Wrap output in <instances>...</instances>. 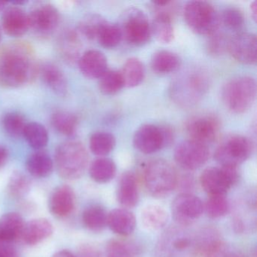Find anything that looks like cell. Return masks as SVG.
<instances>
[{"label":"cell","instance_id":"cell-1","mask_svg":"<svg viewBox=\"0 0 257 257\" xmlns=\"http://www.w3.org/2000/svg\"><path fill=\"white\" fill-rule=\"evenodd\" d=\"M39 67L28 42H10L0 47V86L15 88L31 83L39 76Z\"/></svg>","mask_w":257,"mask_h":257},{"label":"cell","instance_id":"cell-2","mask_svg":"<svg viewBox=\"0 0 257 257\" xmlns=\"http://www.w3.org/2000/svg\"><path fill=\"white\" fill-rule=\"evenodd\" d=\"M210 86L207 73L201 69H191L183 72L171 84L173 100L183 107H191L205 95Z\"/></svg>","mask_w":257,"mask_h":257},{"label":"cell","instance_id":"cell-3","mask_svg":"<svg viewBox=\"0 0 257 257\" xmlns=\"http://www.w3.org/2000/svg\"><path fill=\"white\" fill-rule=\"evenodd\" d=\"M55 157L58 174L66 180L80 178L88 167V152L79 141H68L60 144Z\"/></svg>","mask_w":257,"mask_h":257},{"label":"cell","instance_id":"cell-4","mask_svg":"<svg viewBox=\"0 0 257 257\" xmlns=\"http://www.w3.org/2000/svg\"><path fill=\"white\" fill-rule=\"evenodd\" d=\"M256 82L250 76H240L227 82L222 91V99L227 109L236 114L249 110L256 97Z\"/></svg>","mask_w":257,"mask_h":257},{"label":"cell","instance_id":"cell-5","mask_svg":"<svg viewBox=\"0 0 257 257\" xmlns=\"http://www.w3.org/2000/svg\"><path fill=\"white\" fill-rule=\"evenodd\" d=\"M185 21L195 34L203 36L213 35L221 25L220 14L210 3L191 1L183 10Z\"/></svg>","mask_w":257,"mask_h":257},{"label":"cell","instance_id":"cell-6","mask_svg":"<svg viewBox=\"0 0 257 257\" xmlns=\"http://www.w3.org/2000/svg\"><path fill=\"white\" fill-rule=\"evenodd\" d=\"M178 182L177 171L164 159H156L147 165L144 171V183L153 196L162 198L171 194Z\"/></svg>","mask_w":257,"mask_h":257},{"label":"cell","instance_id":"cell-7","mask_svg":"<svg viewBox=\"0 0 257 257\" xmlns=\"http://www.w3.org/2000/svg\"><path fill=\"white\" fill-rule=\"evenodd\" d=\"M253 150L252 141L242 135H229L222 140L214 153L220 166L238 167L249 159Z\"/></svg>","mask_w":257,"mask_h":257},{"label":"cell","instance_id":"cell-8","mask_svg":"<svg viewBox=\"0 0 257 257\" xmlns=\"http://www.w3.org/2000/svg\"><path fill=\"white\" fill-rule=\"evenodd\" d=\"M122 39L135 46L149 43L152 36L151 25L144 12L131 8L123 13L119 25Z\"/></svg>","mask_w":257,"mask_h":257},{"label":"cell","instance_id":"cell-9","mask_svg":"<svg viewBox=\"0 0 257 257\" xmlns=\"http://www.w3.org/2000/svg\"><path fill=\"white\" fill-rule=\"evenodd\" d=\"M159 246L160 257H195L198 252L197 237L181 228L167 231Z\"/></svg>","mask_w":257,"mask_h":257},{"label":"cell","instance_id":"cell-10","mask_svg":"<svg viewBox=\"0 0 257 257\" xmlns=\"http://www.w3.org/2000/svg\"><path fill=\"white\" fill-rule=\"evenodd\" d=\"M174 141V133L169 127L147 124L135 132L133 143L135 148L144 154H153L170 145Z\"/></svg>","mask_w":257,"mask_h":257},{"label":"cell","instance_id":"cell-11","mask_svg":"<svg viewBox=\"0 0 257 257\" xmlns=\"http://www.w3.org/2000/svg\"><path fill=\"white\" fill-rule=\"evenodd\" d=\"M238 179L237 167H210L201 174L200 183L209 195H225Z\"/></svg>","mask_w":257,"mask_h":257},{"label":"cell","instance_id":"cell-12","mask_svg":"<svg viewBox=\"0 0 257 257\" xmlns=\"http://www.w3.org/2000/svg\"><path fill=\"white\" fill-rule=\"evenodd\" d=\"M30 29L37 37L48 39L53 35L60 23V14L55 7L47 3H38L28 15Z\"/></svg>","mask_w":257,"mask_h":257},{"label":"cell","instance_id":"cell-13","mask_svg":"<svg viewBox=\"0 0 257 257\" xmlns=\"http://www.w3.org/2000/svg\"><path fill=\"white\" fill-rule=\"evenodd\" d=\"M209 157L208 147L192 140L180 143L174 151V159L177 165L186 171H195L201 168Z\"/></svg>","mask_w":257,"mask_h":257},{"label":"cell","instance_id":"cell-14","mask_svg":"<svg viewBox=\"0 0 257 257\" xmlns=\"http://www.w3.org/2000/svg\"><path fill=\"white\" fill-rule=\"evenodd\" d=\"M204 209L201 200L190 193L180 194L171 204L173 217L183 226L195 222L202 215Z\"/></svg>","mask_w":257,"mask_h":257},{"label":"cell","instance_id":"cell-15","mask_svg":"<svg viewBox=\"0 0 257 257\" xmlns=\"http://www.w3.org/2000/svg\"><path fill=\"white\" fill-rule=\"evenodd\" d=\"M219 130V119L212 115L192 117L186 124V132L190 140L207 146L217 138Z\"/></svg>","mask_w":257,"mask_h":257},{"label":"cell","instance_id":"cell-16","mask_svg":"<svg viewBox=\"0 0 257 257\" xmlns=\"http://www.w3.org/2000/svg\"><path fill=\"white\" fill-rule=\"evenodd\" d=\"M228 51L236 61L252 65L257 59V40L249 33H238L229 39Z\"/></svg>","mask_w":257,"mask_h":257},{"label":"cell","instance_id":"cell-17","mask_svg":"<svg viewBox=\"0 0 257 257\" xmlns=\"http://www.w3.org/2000/svg\"><path fill=\"white\" fill-rule=\"evenodd\" d=\"M82 43L79 33L73 29H65L58 36L57 50L64 62L75 64L80 58Z\"/></svg>","mask_w":257,"mask_h":257},{"label":"cell","instance_id":"cell-18","mask_svg":"<svg viewBox=\"0 0 257 257\" xmlns=\"http://www.w3.org/2000/svg\"><path fill=\"white\" fill-rule=\"evenodd\" d=\"M2 26L10 37H22L30 29L28 15L20 7H10L3 15Z\"/></svg>","mask_w":257,"mask_h":257},{"label":"cell","instance_id":"cell-19","mask_svg":"<svg viewBox=\"0 0 257 257\" xmlns=\"http://www.w3.org/2000/svg\"><path fill=\"white\" fill-rule=\"evenodd\" d=\"M78 62L82 74L88 79H100L108 70L107 59L100 51H87Z\"/></svg>","mask_w":257,"mask_h":257},{"label":"cell","instance_id":"cell-20","mask_svg":"<svg viewBox=\"0 0 257 257\" xmlns=\"http://www.w3.org/2000/svg\"><path fill=\"white\" fill-rule=\"evenodd\" d=\"M74 207V192L70 186L63 185L52 192L49 199V209L52 214L58 217H65L73 212Z\"/></svg>","mask_w":257,"mask_h":257},{"label":"cell","instance_id":"cell-21","mask_svg":"<svg viewBox=\"0 0 257 257\" xmlns=\"http://www.w3.org/2000/svg\"><path fill=\"white\" fill-rule=\"evenodd\" d=\"M39 75L44 83L61 97L67 95L68 83L62 70L52 62H45L39 67Z\"/></svg>","mask_w":257,"mask_h":257},{"label":"cell","instance_id":"cell-22","mask_svg":"<svg viewBox=\"0 0 257 257\" xmlns=\"http://www.w3.org/2000/svg\"><path fill=\"white\" fill-rule=\"evenodd\" d=\"M138 180L133 172L122 174L118 181L117 198L121 205L126 208L135 207L139 201Z\"/></svg>","mask_w":257,"mask_h":257},{"label":"cell","instance_id":"cell-23","mask_svg":"<svg viewBox=\"0 0 257 257\" xmlns=\"http://www.w3.org/2000/svg\"><path fill=\"white\" fill-rule=\"evenodd\" d=\"M25 221L18 213H6L0 218V243H10L22 237Z\"/></svg>","mask_w":257,"mask_h":257},{"label":"cell","instance_id":"cell-24","mask_svg":"<svg viewBox=\"0 0 257 257\" xmlns=\"http://www.w3.org/2000/svg\"><path fill=\"white\" fill-rule=\"evenodd\" d=\"M107 225L113 232L127 236L136 228V218L127 209H115L108 213Z\"/></svg>","mask_w":257,"mask_h":257},{"label":"cell","instance_id":"cell-25","mask_svg":"<svg viewBox=\"0 0 257 257\" xmlns=\"http://www.w3.org/2000/svg\"><path fill=\"white\" fill-rule=\"evenodd\" d=\"M53 233L52 223L46 219H35L25 224L22 238L29 245H35L50 237Z\"/></svg>","mask_w":257,"mask_h":257},{"label":"cell","instance_id":"cell-26","mask_svg":"<svg viewBox=\"0 0 257 257\" xmlns=\"http://www.w3.org/2000/svg\"><path fill=\"white\" fill-rule=\"evenodd\" d=\"M152 34L164 44L171 43L174 39V28L172 15L157 12L151 25Z\"/></svg>","mask_w":257,"mask_h":257},{"label":"cell","instance_id":"cell-27","mask_svg":"<svg viewBox=\"0 0 257 257\" xmlns=\"http://www.w3.org/2000/svg\"><path fill=\"white\" fill-rule=\"evenodd\" d=\"M28 172L37 178L49 177L54 168V162L46 152L39 151L32 153L26 162Z\"/></svg>","mask_w":257,"mask_h":257},{"label":"cell","instance_id":"cell-28","mask_svg":"<svg viewBox=\"0 0 257 257\" xmlns=\"http://www.w3.org/2000/svg\"><path fill=\"white\" fill-rule=\"evenodd\" d=\"M169 216L164 207L150 204L141 212V221L146 228L151 231L161 229L168 223Z\"/></svg>","mask_w":257,"mask_h":257},{"label":"cell","instance_id":"cell-29","mask_svg":"<svg viewBox=\"0 0 257 257\" xmlns=\"http://www.w3.org/2000/svg\"><path fill=\"white\" fill-rule=\"evenodd\" d=\"M180 57L169 51H159L153 55L151 67L157 74L165 75L175 71L180 67Z\"/></svg>","mask_w":257,"mask_h":257},{"label":"cell","instance_id":"cell-30","mask_svg":"<svg viewBox=\"0 0 257 257\" xmlns=\"http://www.w3.org/2000/svg\"><path fill=\"white\" fill-rule=\"evenodd\" d=\"M90 177L99 183H106L112 180L116 174L115 162L107 158L95 159L89 168Z\"/></svg>","mask_w":257,"mask_h":257},{"label":"cell","instance_id":"cell-31","mask_svg":"<svg viewBox=\"0 0 257 257\" xmlns=\"http://www.w3.org/2000/svg\"><path fill=\"white\" fill-rule=\"evenodd\" d=\"M121 72L124 87L135 88L142 83L145 77V67L138 58L127 60Z\"/></svg>","mask_w":257,"mask_h":257},{"label":"cell","instance_id":"cell-32","mask_svg":"<svg viewBox=\"0 0 257 257\" xmlns=\"http://www.w3.org/2000/svg\"><path fill=\"white\" fill-rule=\"evenodd\" d=\"M108 213L103 207L91 205L87 207L82 213L84 225L93 231H100L107 225Z\"/></svg>","mask_w":257,"mask_h":257},{"label":"cell","instance_id":"cell-33","mask_svg":"<svg viewBox=\"0 0 257 257\" xmlns=\"http://www.w3.org/2000/svg\"><path fill=\"white\" fill-rule=\"evenodd\" d=\"M89 146L93 154L100 158L104 157L113 150L115 138L109 132H96L90 138Z\"/></svg>","mask_w":257,"mask_h":257},{"label":"cell","instance_id":"cell-34","mask_svg":"<svg viewBox=\"0 0 257 257\" xmlns=\"http://www.w3.org/2000/svg\"><path fill=\"white\" fill-rule=\"evenodd\" d=\"M54 128L61 135L73 137L78 129V118L76 115L67 111H58L52 118Z\"/></svg>","mask_w":257,"mask_h":257},{"label":"cell","instance_id":"cell-35","mask_svg":"<svg viewBox=\"0 0 257 257\" xmlns=\"http://www.w3.org/2000/svg\"><path fill=\"white\" fill-rule=\"evenodd\" d=\"M23 136L29 145L37 150L44 148L49 142V134L47 130L40 123L30 122L26 124Z\"/></svg>","mask_w":257,"mask_h":257},{"label":"cell","instance_id":"cell-36","mask_svg":"<svg viewBox=\"0 0 257 257\" xmlns=\"http://www.w3.org/2000/svg\"><path fill=\"white\" fill-rule=\"evenodd\" d=\"M106 23V21L98 15H88L79 22L77 32L88 40H95Z\"/></svg>","mask_w":257,"mask_h":257},{"label":"cell","instance_id":"cell-37","mask_svg":"<svg viewBox=\"0 0 257 257\" xmlns=\"http://www.w3.org/2000/svg\"><path fill=\"white\" fill-rule=\"evenodd\" d=\"M139 248L127 240H111L106 245V257H138Z\"/></svg>","mask_w":257,"mask_h":257},{"label":"cell","instance_id":"cell-38","mask_svg":"<svg viewBox=\"0 0 257 257\" xmlns=\"http://www.w3.org/2000/svg\"><path fill=\"white\" fill-rule=\"evenodd\" d=\"M100 91L106 95H113L124 87L121 72L108 70L102 76L99 82Z\"/></svg>","mask_w":257,"mask_h":257},{"label":"cell","instance_id":"cell-39","mask_svg":"<svg viewBox=\"0 0 257 257\" xmlns=\"http://www.w3.org/2000/svg\"><path fill=\"white\" fill-rule=\"evenodd\" d=\"M97 40L106 49H114L117 47L122 40V35L119 27L106 22L100 30Z\"/></svg>","mask_w":257,"mask_h":257},{"label":"cell","instance_id":"cell-40","mask_svg":"<svg viewBox=\"0 0 257 257\" xmlns=\"http://www.w3.org/2000/svg\"><path fill=\"white\" fill-rule=\"evenodd\" d=\"M31 183L28 177L19 171L12 174L9 180L8 189L10 195L16 198H23L31 190Z\"/></svg>","mask_w":257,"mask_h":257},{"label":"cell","instance_id":"cell-41","mask_svg":"<svg viewBox=\"0 0 257 257\" xmlns=\"http://www.w3.org/2000/svg\"><path fill=\"white\" fill-rule=\"evenodd\" d=\"M206 213L212 219H218L227 214L229 204L225 195H210L205 204Z\"/></svg>","mask_w":257,"mask_h":257},{"label":"cell","instance_id":"cell-42","mask_svg":"<svg viewBox=\"0 0 257 257\" xmlns=\"http://www.w3.org/2000/svg\"><path fill=\"white\" fill-rule=\"evenodd\" d=\"M3 127L12 138H20L23 135L26 122L23 115L18 112H9L3 118Z\"/></svg>","mask_w":257,"mask_h":257},{"label":"cell","instance_id":"cell-43","mask_svg":"<svg viewBox=\"0 0 257 257\" xmlns=\"http://www.w3.org/2000/svg\"><path fill=\"white\" fill-rule=\"evenodd\" d=\"M220 22L230 31H239L244 25V16L238 9L230 7L225 9L221 13Z\"/></svg>","mask_w":257,"mask_h":257},{"label":"cell","instance_id":"cell-44","mask_svg":"<svg viewBox=\"0 0 257 257\" xmlns=\"http://www.w3.org/2000/svg\"><path fill=\"white\" fill-rule=\"evenodd\" d=\"M229 39L222 33H215L210 36V40L207 43V50L209 54L213 56H220L225 51L228 50Z\"/></svg>","mask_w":257,"mask_h":257},{"label":"cell","instance_id":"cell-45","mask_svg":"<svg viewBox=\"0 0 257 257\" xmlns=\"http://www.w3.org/2000/svg\"><path fill=\"white\" fill-rule=\"evenodd\" d=\"M206 257H245L242 252L224 246L222 243L215 248Z\"/></svg>","mask_w":257,"mask_h":257},{"label":"cell","instance_id":"cell-46","mask_svg":"<svg viewBox=\"0 0 257 257\" xmlns=\"http://www.w3.org/2000/svg\"><path fill=\"white\" fill-rule=\"evenodd\" d=\"M76 257H100V252L97 248L91 245L85 244L81 246Z\"/></svg>","mask_w":257,"mask_h":257},{"label":"cell","instance_id":"cell-47","mask_svg":"<svg viewBox=\"0 0 257 257\" xmlns=\"http://www.w3.org/2000/svg\"><path fill=\"white\" fill-rule=\"evenodd\" d=\"M0 257H18L16 250L11 246L0 243Z\"/></svg>","mask_w":257,"mask_h":257},{"label":"cell","instance_id":"cell-48","mask_svg":"<svg viewBox=\"0 0 257 257\" xmlns=\"http://www.w3.org/2000/svg\"><path fill=\"white\" fill-rule=\"evenodd\" d=\"M9 159V150L7 147L0 144V169L7 165Z\"/></svg>","mask_w":257,"mask_h":257},{"label":"cell","instance_id":"cell-49","mask_svg":"<svg viewBox=\"0 0 257 257\" xmlns=\"http://www.w3.org/2000/svg\"><path fill=\"white\" fill-rule=\"evenodd\" d=\"M52 257H76L71 252L68 250H61L56 252Z\"/></svg>","mask_w":257,"mask_h":257},{"label":"cell","instance_id":"cell-50","mask_svg":"<svg viewBox=\"0 0 257 257\" xmlns=\"http://www.w3.org/2000/svg\"><path fill=\"white\" fill-rule=\"evenodd\" d=\"M250 12L252 17L253 18L254 20L256 21L257 16V2L254 1L250 5Z\"/></svg>","mask_w":257,"mask_h":257},{"label":"cell","instance_id":"cell-51","mask_svg":"<svg viewBox=\"0 0 257 257\" xmlns=\"http://www.w3.org/2000/svg\"><path fill=\"white\" fill-rule=\"evenodd\" d=\"M7 6V3L6 2H0V11H2Z\"/></svg>","mask_w":257,"mask_h":257},{"label":"cell","instance_id":"cell-52","mask_svg":"<svg viewBox=\"0 0 257 257\" xmlns=\"http://www.w3.org/2000/svg\"><path fill=\"white\" fill-rule=\"evenodd\" d=\"M2 40V32H1V29H0V42Z\"/></svg>","mask_w":257,"mask_h":257}]
</instances>
